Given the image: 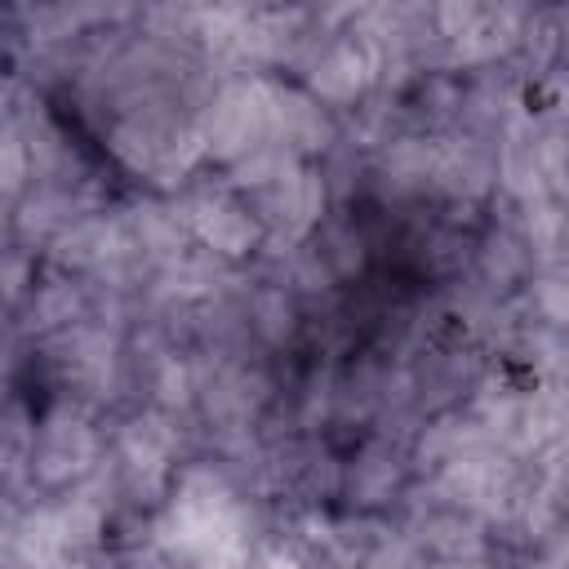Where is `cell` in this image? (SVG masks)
I'll return each instance as SVG.
<instances>
[{
  "label": "cell",
  "instance_id": "cell-1",
  "mask_svg": "<svg viewBox=\"0 0 569 569\" xmlns=\"http://www.w3.org/2000/svg\"><path fill=\"white\" fill-rule=\"evenodd\" d=\"M93 458V436L80 422H49L40 445H31V471H40L49 485L76 480Z\"/></svg>",
  "mask_w": 569,
  "mask_h": 569
}]
</instances>
